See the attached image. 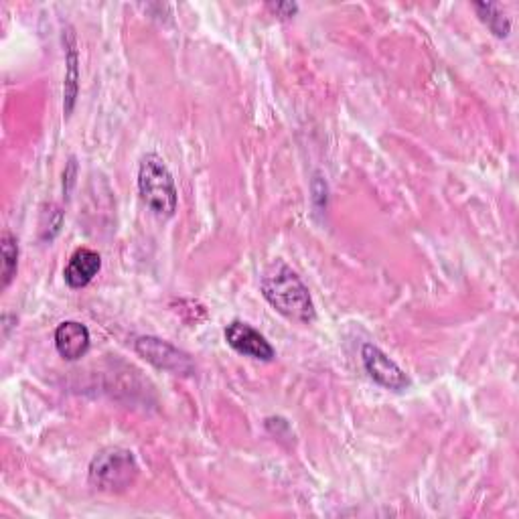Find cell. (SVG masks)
I'll list each match as a JSON object with an SVG mask.
<instances>
[{"label": "cell", "instance_id": "obj_1", "mask_svg": "<svg viewBox=\"0 0 519 519\" xmlns=\"http://www.w3.org/2000/svg\"><path fill=\"white\" fill-rule=\"evenodd\" d=\"M264 299L284 319L301 325H311L317 319V309L309 286L286 262L274 260L262 274L260 282Z\"/></svg>", "mask_w": 519, "mask_h": 519}, {"label": "cell", "instance_id": "obj_2", "mask_svg": "<svg viewBox=\"0 0 519 519\" xmlns=\"http://www.w3.org/2000/svg\"><path fill=\"white\" fill-rule=\"evenodd\" d=\"M138 193L144 205L151 209L159 219H171L179 205V193L167 163L148 153L142 157L138 167Z\"/></svg>", "mask_w": 519, "mask_h": 519}, {"label": "cell", "instance_id": "obj_3", "mask_svg": "<svg viewBox=\"0 0 519 519\" xmlns=\"http://www.w3.org/2000/svg\"><path fill=\"white\" fill-rule=\"evenodd\" d=\"M140 467L126 449L102 451L90 463V483L104 493H124L138 479Z\"/></svg>", "mask_w": 519, "mask_h": 519}, {"label": "cell", "instance_id": "obj_4", "mask_svg": "<svg viewBox=\"0 0 519 519\" xmlns=\"http://www.w3.org/2000/svg\"><path fill=\"white\" fill-rule=\"evenodd\" d=\"M134 351L151 365H155L161 372H167L171 376L189 378L195 374V361L189 353L181 351L173 343L159 339V337H138L134 343Z\"/></svg>", "mask_w": 519, "mask_h": 519}, {"label": "cell", "instance_id": "obj_5", "mask_svg": "<svg viewBox=\"0 0 519 519\" xmlns=\"http://www.w3.org/2000/svg\"><path fill=\"white\" fill-rule=\"evenodd\" d=\"M361 359H363V367L369 374V378H372L376 384H380L382 388L392 390V392H404L406 388H410L412 382H410L408 374L380 347H376L372 343H365L361 347Z\"/></svg>", "mask_w": 519, "mask_h": 519}, {"label": "cell", "instance_id": "obj_6", "mask_svg": "<svg viewBox=\"0 0 519 519\" xmlns=\"http://www.w3.org/2000/svg\"><path fill=\"white\" fill-rule=\"evenodd\" d=\"M226 341L234 351H238L244 357H252L258 361H272L276 357V351L270 345V341L244 321H232L226 327Z\"/></svg>", "mask_w": 519, "mask_h": 519}, {"label": "cell", "instance_id": "obj_7", "mask_svg": "<svg viewBox=\"0 0 519 519\" xmlns=\"http://www.w3.org/2000/svg\"><path fill=\"white\" fill-rule=\"evenodd\" d=\"M90 331L78 321H63L55 329V349L65 361H78L90 351Z\"/></svg>", "mask_w": 519, "mask_h": 519}, {"label": "cell", "instance_id": "obj_8", "mask_svg": "<svg viewBox=\"0 0 519 519\" xmlns=\"http://www.w3.org/2000/svg\"><path fill=\"white\" fill-rule=\"evenodd\" d=\"M100 268H102V256L96 250L80 248L73 252V256L69 258L63 270L65 284L69 288H84L98 276Z\"/></svg>", "mask_w": 519, "mask_h": 519}, {"label": "cell", "instance_id": "obj_9", "mask_svg": "<svg viewBox=\"0 0 519 519\" xmlns=\"http://www.w3.org/2000/svg\"><path fill=\"white\" fill-rule=\"evenodd\" d=\"M65 65H67V73H65V86H63V112L65 116H71L80 90V57L76 49V39H73L71 33L67 35Z\"/></svg>", "mask_w": 519, "mask_h": 519}, {"label": "cell", "instance_id": "obj_10", "mask_svg": "<svg viewBox=\"0 0 519 519\" xmlns=\"http://www.w3.org/2000/svg\"><path fill=\"white\" fill-rule=\"evenodd\" d=\"M473 9L477 11L479 21L499 39H505L511 31V23L509 19L503 15L501 7L495 3H475Z\"/></svg>", "mask_w": 519, "mask_h": 519}, {"label": "cell", "instance_id": "obj_11", "mask_svg": "<svg viewBox=\"0 0 519 519\" xmlns=\"http://www.w3.org/2000/svg\"><path fill=\"white\" fill-rule=\"evenodd\" d=\"M0 250H3V290H5L17 276V268H19V240L9 230L3 232Z\"/></svg>", "mask_w": 519, "mask_h": 519}, {"label": "cell", "instance_id": "obj_12", "mask_svg": "<svg viewBox=\"0 0 519 519\" xmlns=\"http://www.w3.org/2000/svg\"><path fill=\"white\" fill-rule=\"evenodd\" d=\"M268 9L280 19H290L299 13V5L296 3H268Z\"/></svg>", "mask_w": 519, "mask_h": 519}]
</instances>
